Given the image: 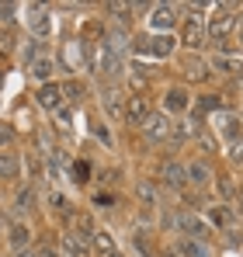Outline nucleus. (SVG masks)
<instances>
[{
  "label": "nucleus",
  "mask_w": 243,
  "mask_h": 257,
  "mask_svg": "<svg viewBox=\"0 0 243 257\" xmlns=\"http://www.w3.org/2000/svg\"><path fill=\"white\" fill-rule=\"evenodd\" d=\"M167 226L181 229V233H184L188 240H205V233H208V229H205V219H198L195 212H181V215H174V219H170Z\"/></svg>",
  "instance_id": "f257e3e1"
},
{
  "label": "nucleus",
  "mask_w": 243,
  "mask_h": 257,
  "mask_svg": "<svg viewBox=\"0 0 243 257\" xmlns=\"http://www.w3.org/2000/svg\"><path fill=\"white\" fill-rule=\"evenodd\" d=\"M215 132H219L222 139H229V143H240V115L219 111V115H215Z\"/></svg>",
  "instance_id": "f03ea898"
},
{
  "label": "nucleus",
  "mask_w": 243,
  "mask_h": 257,
  "mask_svg": "<svg viewBox=\"0 0 243 257\" xmlns=\"http://www.w3.org/2000/svg\"><path fill=\"white\" fill-rule=\"evenodd\" d=\"M150 25H153L157 32H170V28L177 25V7H174V4H157L153 14H150Z\"/></svg>",
  "instance_id": "7ed1b4c3"
},
{
  "label": "nucleus",
  "mask_w": 243,
  "mask_h": 257,
  "mask_svg": "<svg viewBox=\"0 0 243 257\" xmlns=\"http://www.w3.org/2000/svg\"><path fill=\"white\" fill-rule=\"evenodd\" d=\"M143 132H146L150 139H170V136H174V125H170L167 115H150L146 125H143Z\"/></svg>",
  "instance_id": "20e7f679"
},
{
  "label": "nucleus",
  "mask_w": 243,
  "mask_h": 257,
  "mask_svg": "<svg viewBox=\"0 0 243 257\" xmlns=\"http://www.w3.org/2000/svg\"><path fill=\"white\" fill-rule=\"evenodd\" d=\"M160 181L167 184V188H184V184H188V174H184V167H181V164L167 160V164L160 167Z\"/></svg>",
  "instance_id": "39448f33"
},
{
  "label": "nucleus",
  "mask_w": 243,
  "mask_h": 257,
  "mask_svg": "<svg viewBox=\"0 0 243 257\" xmlns=\"http://www.w3.org/2000/svg\"><path fill=\"white\" fill-rule=\"evenodd\" d=\"M233 25H236V18H233V14H215V18H212V25H208L212 42H222V39L233 32Z\"/></svg>",
  "instance_id": "423d86ee"
},
{
  "label": "nucleus",
  "mask_w": 243,
  "mask_h": 257,
  "mask_svg": "<svg viewBox=\"0 0 243 257\" xmlns=\"http://www.w3.org/2000/svg\"><path fill=\"white\" fill-rule=\"evenodd\" d=\"M129 122L132 125H146V118H150V108H146V97H129Z\"/></svg>",
  "instance_id": "0eeeda50"
},
{
  "label": "nucleus",
  "mask_w": 243,
  "mask_h": 257,
  "mask_svg": "<svg viewBox=\"0 0 243 257\" xmlns=\"http://www.w3.org/2000/svg\"><path fill=\"white\" fill-rule=\"evenodd\" d=\"M184 174H188V181H191L195 188H205V184L212 181V171H208V164H202V160L188 164V167H184Z\"/></svg>",
  "instance_id": "6e6552de"
},
{
  "label": "nucleus",
  "mask_w": 243,
  "mask_h": 257,
  "mask_svg": "<svg viewBox=\"0 0 243 257\" xmlns=\"http://www.w3.org/2000/svg\"><path fill=\"white\" fill-rule=\"evenodd\" d=\"M28 28L35 32V35H49V28H52V21H49V14H45V7H32V14H28Z\"/></svg>",
  "instance_id": "1a4fd4ad"
},
{
  "label": "nucleus",
  "mask_w": 243,
  "mask_h": 257,
  "mask_svg": "<svg viewBox=\"0 0 243 257\" xmlns=\"http://www.w3.org/2000/svg\"><path fill=\"white\" fill-rule=\"evenodd\" d=\"M59 101H63V87H56V84H45V87L39 90V104H42V108L56 111V108H59Z\"/></svg>",
  "instance_id": "9d476101"
},
{
  "label": "nucleus",
  "mask_w": 243,
  "mask_h": 257,
  "mask_svg": "<svg viewBox=\"0 0 243 257\" xmlns=\"http://www.w3.org/2000/svg\"><path fill=\"white\" fill-rule=\"evenodd\" d=\"M21 174V164L14 153H0V181H14Z\"/></svg>",
  "instance_id": "9b49d317"
},
{
  "label": "nucleus",
  "mask_w": 243,
  "mask_h": 257,
  "mask_svg": "<svg viewBox=\"0 0 243 257\" xmlns=\"http://www.w3.org/2000/svg\"><path fill=\"white\" fill-rule=\"evenodd\" d=\"M163 108H167V111H184V108H188V94H184L181 87L167 90V94H163Z\"/></svg>",
  "instance_id": "f8f14e48"
},
{
  "label": "nucleus",
  "mask_w": 243,
  "mask_h": 257,
  "mask_svg": "<svg viewBox=\"0 0 243 257\" xmlns=\"http://www.w3.org/2000/svg\"><path fill=\"white\" fill-rule=\"evenodd\" d=\"M118 97H122V94H118V90H111V87L101 90V104H104V111H108L111 118H118V115H122V101H118Z\"/></svg>",
  "instance_id": "ddd939ff"
},
{
  "label": "nucleus",
  "mask_w": 243,
  "mask_h": 257,
  "mask_svg": "<svg viewBox=\"0 0 243 257\" xmlns=\"http://www.w3.org/2000/svg\"><path fill=\"white\" fill-rule=\"evenodd\" d=\"M7 240H11V247H18V250H28V240H32V233H28V226H25V222H14Z\"/></svg>",
  "instance_id": "4468645a"
},
{
  "label": "nucleus",
  "mask_w": 243,
  "mask_h": 257,
  "mask_svg": "<svg viewBox=\"0 0 243 257\" xmlns=\"http://www.w3.org/2000/svg\"><path fill=\"white\" fill-rule=\"evenodd\" d=\"M52 70H56V63H52V59H45V56H39V59L28 66V73H32L35 80H49V77H52Z\"/></svg>",
  "instance_id": "2eb2a0df"
},
{
  "label": "nucleus",
  "mask_w": 243,
  "mask_h": 257,
  "mask_svg": "<svg viewBox=\"0 0 243 257\" xmlns=\"http://www.w3.org/2000/svg\"><path fill=\"white\" fill-rule=\"evenodd\" d=\"M63 250H66L70 257H83L87 254V243H83L77 233H66V236H63Z\"/></svg>",
  "instance_id": "dca6fc26"
},
{
  "label": "nucleus",
  "mask_w": 243,
  "mask_h": 257,
  "mask_svg": "<svg viewBox=\"0 0 243 257\" xmlns=\"http://www.w3.org/2000/svg\"><path fill=\"white\" fill-rule=\"evenodd\" d=\"M184 45H191V49L202 45V21H198V18L188 21V28H184Z\"/></svg>",
  "instance_id": "f3484780"
},
{
  "label": "nucleus",
  "mask_w": 243,
  "mask_h": 257,
  "mask_svg": "<svg viewBox=\"0 0 243 257\" xmlns=\"http://www.w3.org/2000/svg\"><path fill=\"white\" fill-rule=\"evenodd\" d=\"M181 250H184V257H212V250H208L205 240H184Z\"/></svg>",
  "instance_id": "a211bd4d"
},
{
  "label": "nucleus",
  "mask_w": 243,
  "mask_h": 257,
  "mask_svg": "<svg viewBox=\"0 0 243 257\" xmlns=\"http://www.w3.org/2000/svg\"><path fill=\"white\" fill-rule=\"evenodd\" d=\"M208 215H212V222H215V226H233V222H236V212H233L229 205H215Z\"/></svg>",
  "instance_id": "6ab92c4d"
},
{
  "label": "nucleus",
  "mask_w": 243,
  "mask_h": 257,
  "mask_svg": "<svg viewBox=\"0 0 243 257\" xmlns=\"http://www.w3.org/2000/svg\"><path fill=\"white\" fill-rule=\"evenodd\" d=\"M170 49H174V35H157V39H150V52H153V56H170Z\"/></svg>",
  "instance_id": "aec40b11"
},
{
  "label": "nucleus",
  "mask_w": 243,
  "mask_h": 257,
  "mask_svg": "<svg viewBox=\"0 0 243 257\" xmlns=\"http://www.w3.org/2000/svg\"><path fill=\"white\" fill-rule=\"evenodd\" d=\"M94 243H97V250H101L104 257L115 254V240H111V233H104V229H101V233H94Z\"/></svg>",
  "instance_id": "412c9836"
},
{
  "label": "nucleus",
  "mask_w": 243,
  "mask_h": 257,
  "mask_svg": "<svg viewBox=\"0 0 243 257\" xmlns=\"http://www.w3.org/2000/svg\"><path fill=\"white\" fill-rule=\"evenodd\" d=\"M212 66H215L219 73H229V77H233V73H240V63H236V59H226V56H215V59H212Z\"/></svg>",
  "instance_id": "4be33fe9"
},
{
  "label": "nucleus",
  "mask_w": 243,
  "mask_h": 257,
  "mask_svg": "<svg viewBox=\"0 0 243 257\" xmlns=\"http://www.w3.org/2000/svg\"><path fill=\"white\" fill-rule=\"evenodd\" d=\"M35 209V188H25L18 195V212H32Z\"/></svg>",
  "instance_id": "5701e85b"
},
{
  "label": "nucleus",
  "mask_w": 243,
  "mask_h": 257,
  "mask_svg": "<svg viewBox=\"0 0 243 257\" xmlns=\"http://www.w3.org/2000/svg\"><path fill=\"white\" fill-rule=\"evenodd\" d=\"M188 77H191V80L208 77V63H202V59H198V63H191V66H188Z\"/></svg>",
  "instance_id": "b1692460"
},
{
  "label": "nucleus",
  "mask_w": 243,
  "mask_h": 257,
  "mask_svg": "<svg viewBox=\"0 0 243 257\" xmlns=\"http://www.w3.org/2000/svg\"><path fill=\"white\" fill-rule=\"evenodd\" d=\"M198 146H202L205 153H215V139H212L208 132H202V128H198Z\"/></svg>",
  "instance_id": "393cba45"
},
{
  "label": "nucleus",
  "mask_w": 243,
  "mask_h": 257,
  "mask_svg": "<svg viewBox=\"0 0 243 257\" xmlns=\"http://www.w3.org/2000/svg\"><path fill=\"white\" fill-rule=\"evenodd\" d=\"M229 160L236 167H243V143H229Z\"/></svg>",
  "instance_id": "a878e982"
},
{
  "label": "nucleus",
  "mask_w": 243,
  "mask_h": 257,
  "mask_svg": "<svg viewBox=\"0 0 243 257\" xmlns=\"http://www.w3.org/2000/svg\"><path fill=\"white\" fill-rule=\"evenodd\" d=\"M139 198H143V202H146L150 209H153V202H157V198H153V188H150V184H139Z\"/></svg>",
  "instance_id": "bb28decb"
},
{
  "label": "nucleus",
  "mask_w": 243,
  "mask_h": 257,
  "mask_svg": "<svg viewBox=\"0 0 243 257\" xmlns=\"http://www.w3.org/2000/svg\"><path fill=\"white\" fill-rule=\"evenodd\" d=\"M49 202H52V209H63V212H66V198H63L59 191H52V195H49Z\"/></svg>",
  "instance_id": "cd10ccee"
},
{
  "label": "nucleus",
  "mask_w": 243,
  "mask_h": 257,
  "mask_svg": "<svg viewBox=\"0 0 243 257\" xmlns=\"http://www.w3.org/2000/svg\"><path fill=\"white\" fill-rule=\"evenodd\" d=\"M198 108H202V111H215V108H219V101H215V97H202V101H198Z\"/></svg>",
  "instance_id": "c85d7f7f"
},
{
  "label": "nucleus",
  "mask_w": 243,
  "mask_h": 257,
  "mask_svg": "<svg viewBox=\"0 0 243 257\" xmlns=\"http://www.w3.org/2000/svg\"><path fill=\"white\" fill-rule=\"evenodd\" d=\"M11 136H14L11 125H4V122H0V143H11Z\"/></svg>",
  "instance_id": "c756f323"
},
{
  "label": "nucleus",
  "mask_w": 243,
  "mask_h": 257,
  "mask_svg": "<svg viewBox=\"0 0 243 257\" xmlns=\"http://www.w3.org/2000/svg\"><path fill=\"white\" fill-rule=\"evenodd\" d=\"M14 257H42V254H35V250H18Z\"/></svg>",
  "instance_id": "7c9ffc66"
},
{
  "label": "nucleus",
  "mask_w": 243,
  "mask_h": 257,
  "mask_svg": "<svg viewBox=\"0 0 243 257\" xmlns=\"http://www.w3.org/2000/svg\"><path fill=\"white\" fill-rule=\"evenodd\" d=\"M42 257H59V254L56 250H42Z\"/></svg>",
  "instance_id": "2f4dec72"
},
{
  "label": "nucleus",
  "mask_w": 243,
  "mask_h": 257,
  "mask_svg": "<svg viewBox=\"0 0 243 257\" xmlns=\"http://www.w3.org/2000/svg\"><path fill=\"white\" fill-rule=\"evenodd\" d=\"M240 209H243V188H240Z\"/></svg>",
  "instance_id": "473e14b6"
},
{
  "label": "nucleus",
  "mask_w": 243,
  "mask_h": 257,
  "mask_svg": "<svg viewBox=\"0 0 243 257\" xmlns=\"http://www.w3.org/2000/svg\"><path fill=\"white\" fill-rule=\"evenodd\" d=\"M111 257H122V254H111Z\"/></svg>",
  "instance_id": "72a5a7b5"
}]
</instances>
